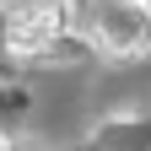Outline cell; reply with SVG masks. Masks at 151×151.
Returning <instances> with one entry per match:
<instances>
[{
	"label": "cell",
	"instance_id": "6da1fadb",
	"mask_svg": "<svg viewBox=\"0 0 151 151\" xmlns=\"http://www.w3.org/2000/svg\"><path fill=\"white\" fill-rule=\"evenodd\" d=\"M86 32L103 54H146L151 49V0H92L86 6Z\"/></svg>",
	"mask_w": 151,
	"mask_h": 151
},
{
	"label": "cell",
	"instance_id": "7a4b0ae2",
	"mask_svg": "<svg viewBox=\"0 0 151 151\" xmlns=\"http://www.w3.org/2000/svg\"><path fill=\"white\" fill-rule=\"evenodd\" d=\"M60 32H65V6H60V0H22V6L6 16V38H11L16 54L49 49Z\"/></svg>",
	"mask_w": 151,
	"mask_h": 151
}]
</instances>
